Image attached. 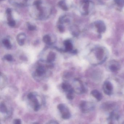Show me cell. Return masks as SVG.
<instances>
[{
  "label": "cell",
  "mask_w": 124,
  "mask_h": 124,
  "mask_svg": "<svg viewBox=\"0 0 124 124\" xmlns=\"http://www.w3.org/2000/svg\"><path fill=\"white\" fill-rule=\"evenodd\" d=\"M83 14L88 15L92 11L94 4L91 0H83L82 2Z\"/></svg>",
  "instance_id": "1"
},
{
  "label": "cell",
  "mask_w": 124,
  "mask_h": 124,
  "mask_svg": "<svg viewBox=\"0 0 124 124\" xmlns=\"http://www.w3.org/2000/svg\"><path fill=\"white\" fill-rule=\"evenodd\" d=\"M94 26L96 32L99 34H102L106 31V25L103 21H96L94 23Z\"/></svg>",
  "instance_id": "2"
},
{
  "label": "cell",
  "mask_w": 124,
  "mask_h": 124,
  "mask_svg": "<svg viewBox=\"0 0 124 124\" xmlns=\"http://www.w3.org/2000/svg\"><path fill=\"white\" fill-rule=\"evenodd\" d=\"M25 39L26 35L25 33H20L17 36V40L18 44L21 46L24 45Z\"/></svg>",
  "instance_id": "3"
},
{
  "label": "cell",
  "mask_w": 124,
  "mask_h": 124,
  "mask_svg": "<svg viewBox=\"0 0 124 124\" xmlns=\"http://www.w3.org/2000/svg\"><path fill=\"white\" fill-rule=\"evenodd\" d=\"M64 44L65 47V51H71L73 48V46L71 42L69 40H66L64 42Z\"/></svg>",
  "instance_id": "4"
},
{
  "label": "cell",
  "mask_w": 124,
  "mask_h": 124,
  "mask_svg": "<svg viewBox=\"0 0 124 124\" xmlns=\"http://www.w3.org/2000/svg\"><path fill=\"white\" fill-rule=\"evenodd\" d=\"M61 113H62V117L63 119H69L71 117V114L69 111V109L66 107L61 112Z\"/></svg>",
  "instance_id": "5"
},
{
  "label": "cell",
  "mask_w": 124,
  "mask_h": 124,
  "mask_svg": "<svg viewBox=\"0 0 124 124\" xmlns=\"http://www.w3.org/2000/svg\"><path fill=\"white\" fill-rule=\"evenodd\" d=\"M37 74L39 76H41L44 74L46 73V69L42 66H39L36 69Z\"/></svg>",
  "instance_id": "6"
},
{
  "label": "cell",
  "mask_w": 124,
  "mask_h": 124,
  "mask_svg": "<svg viewBox=\"0 0 124 124\" xmlns=\"http://www.w3.org/2000/svg\"><path fill=\"white\" fill-rule=\"evenodd\" d=\"M55 54L53 52H50L47 56V62L51 63L55 60Z\"/></svg>",
  "instance_id": "7"
},
{
  "label": "cell",
  "mask_w": 124,
  "mask_h": 124,
  "mask_svg": "<svg viewBox=\"0 0 124 124\" xmlns=\"http://www.w3.org/2000/svg\"><path fill=\"white\" fill-rule=\"evenodd\" d=\"M58 5L64 11L68 10V8L66 4V2L64 0H61L58 2Z\"/></svg>",
  "instance_id": "8"
},
{
  "label": "cell",
  "mask_w": 124,
  "mask_h": 124,
  "mask_svg": "<svg viewBox=\"0 0 124 124\" xmlns=\"http://www.w3.org/2000/svg\"><path fill=\"white\" fill-rule=\"evenodd\" d=\"M62 89L64 91L67 92L69 91L70 90L73 89V88H71V87L69 84L66 83H62Z\"/></svg>",
  "instance_id": "9"
},
{
  "label": "cell",
  "mask_w": 124,
  "mask_h": 124,
  "mask_svg": "<svg viewBox=\"0 0 124 124\" xmlns=\"http://www.w3.org/2000/svg\"><path fill=\"white\" fill-rule=\"evenodd\" d=\"M99 1L104 5H111L113 3L115 4V0H99Z\"/></svg>",
  "instance_id": "10"
},
{
  "label": "cell",
  "mask_w": 124,
  "mask_h": 124,
  "mask_svg": "<svg viewBox=\"0 0 124 124\" xmlns=\"http://www.w3.org/2000/svg\"><path fill=\"white\" fill-rule=\"evenodd\" d=\"M2 43L7 48L11 49L12 46L9 40L7 39H3L2 40Z\"/></svg>",
  "instance_id": "11"
},
{
  "label": "cell",
  "mask_w": 124,
  "mask_h": 124,
  "mask_svg": "<svg viewBox=\"0 0 124 124\" xmlns=\"http://www.w3.org/2000/svg\"><path fill=\"white\" fill-rule=\"evenodd\" d=\"M43 40L47 44H51V37L49 35H45L43 38Z\"/></svg>",
  "instance_id": "12"
},
{
  "label": "cell",
  "mask_w": 124,
  "mask_h": 124,
  "mask_svg": "<svg viewBox=\"0 0 124 124\" xmlns=\"http://www.w3.org/2000/svg\"><path fill=\"white\" fill-rule=\"evenodd\" d=\"M34 103V110L35 111H37L39 110L40 108V105L37 99L35 100L33 102Z\"/></svg>",
  "instance_id": "13"
},
{
  "label": "cell",
  "mask_w": 124,
  "mask_h": 124,
  "mask_svg": "<svg viewBox=\"0 0 124 124\" xmlns=\"http://www.w3.org/2000/svg\"><path fill=\"white\" fill-rule=\"evenodd\" d=\"M0 112L2 113H6L7 112V108L6 106L4 104L1 103L0 104Z\"/></svg>",
  "instance_id": "14"
},
{
  "label": "cell",
  "mask_w": 124,
  "mask_h": 124,
  "mask_svg": "<svg viewBox=\"0 0 124 124\" xmlns=\"http://www.w3.org/2000/svg\"><path fill=\"white\" fill-rule=\"evenodd\" d=\"M67 98L71 100L73 98V90L72 89L69 91L67 92Z\"/></svg>",
  "instance_id": "15"
},
{
  "label": "cell",
  "mask_w": 124,
  "mask_h": 124,
  "mask_svg": "<svg viewBox=\"0 0 124 124\" xmlns=\"http://www.w3.org/2000/svg\"><path fill=\"white\" fill-rule=\"evenodd\" d=\"M4 58L8 61H11L13 60L12 56L10 54H7L5 55L4 56Z\"/></svg>",
  "instance_id": "16"
},
{
  "label": "cell",
  "mask_w": 124,
  "mask_h": 124,
  "mask_svg": "<svg viewBox=\"0 0 124 124\" xmlns=\"http://www.w3.org/2000/svg\"><path fill=\"white\" fill-rule=\"evenodd\" d=\"M66 107H65V105H63V104H60L57 107L58 109L61 113L62 111H63L64 109H65Z\"/></svg>",
  "instance_id": "17"
},
{
  "label": "cell",
  "mask_w": 124,
  "mask_h": 124,
  "mask_svg": "<svg viewBox=\"0 0 124 124\" xmlns=\"http://www.w3.org/2000/svg\"><path fill=\"white\" fill-rule=\"evenodd\" d=\"M27 97H28L29 99L31 100L32 101L36 98V96L35 95H33V94L32 93H29L27 96Z\"/></svg>",
  "instance_id": "18"
},
{
  "label": "cell",
  "mask_w": 124,
  "mask_h": 124,
  "mask_svg": "<svg viewBox=\"0 0 124 124\" xmlns=\"http://www.w3.org/2000/svg\"><path fill=\"white\" fill-rule=\"evenodd\" d=\"M8 24L9 26L11 27H14L15 25V22L13 19H12L10 21H8Z\"/></svg>",
  "instance_id": "19"
},
{
  "label": "cell",
  "mask_w": 124,
  "mask_h": 124,
  "mask_svg": "<svg viewBox=\"0 0 124 124\" xmlns=\"http://www.w3.org/2000/svg\"><path fill=\"white\" fill-rule=\"evenodd\" d=\"M40 2L39 1H36L34 2V4L36 7L38 9H39L40 8Z\"/></svg>",
  "instance_id": "20"
},
{
  "label": "cell",
  "mask_w": 124,
  "mask_h": 124,
  "mask_svg": "<svg viewBox=\"0 0 124 124\" xmlns=\"http://www.w3.org/2000/svg\"><path fill=\"white\" fill-rule=\"evenodd\" d=\"M28 29L29 30L33 31L36 29V27L35 26L31 25H29L28 26Z\"/></svg>",
  "instance_id": "21"
},
{
  "label": "cell",
  "mask_w": 124,
  "mask_h": 124,
  "mask_svg": "<svg viewBox=\"0 0 124 124\" xmlns=\"http://www.w3.org/2000/svg\"><path fill=\"white\" fill-rule=\"evenodd\" d=\"M14 123L15 124H20L21 123V121L19 119H15L14 120Z\"/></svg>",
  "instance_id": "22"
},
{
  "label": "cell",
  "mask_w": 124,
  "mask_h": 124,
  "mask_svg": "<svg viewBox=\"0 0 124 124\" xmlns=\"http://www.w3.org/2000/svg\"><path fill=\"white\" fill-rule=\"evenodd\" d=\"M58 29L60 32L61 33H63L64 31V29L62 26L59 25L58 26Z\"/></svg>",
  "instance_id": "23"
},
{
  "label": "cell",
  "mask_w": 124,
  "mask_h": 124,
  "mask_svg": "<svg viewBox=\"0 0 124 124\" xmlns=\"http://www.w3.org/2000/svg\"><path fill=\"white\" fill-rule=\"evenodd\" d=\"M7 15H11V10L10 8H8L6 11Z\"/></svg>",
  "instance_id": "24"
},
{
  "label": "cell",
  "mask_w": 124,
  "mask_h": 124,
  "mask_svg": "<svg viewBox=\"0 0 124 124\" xmlns=\"http://www.w3.org/2000/svg\"><path fill=\"white\" fill-rule=\"evenodd\" d=\"M47 123L48 124H58V122L54 120H51L49 121Z\"/></svg>",
  "instance_id": "25"
},
{
  "label": "cell",
  "mask_w": 124,
  "mask_h": 124,
  "mask_svg": "<svg viewBox=\"0 0 124 124\" xmlns=\"http://www.w3.org/2000/svg\"><path fill=\"white\" fill-rule=\"evenodd\" d=\"M1 0V1H2V0Z\"/></svg>",
  "instance_id": "26"
}]
</instances>
